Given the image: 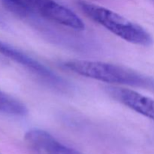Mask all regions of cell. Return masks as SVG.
<instances>
[{
    "mask_svg": "<svg viewBox=\"0 0 154 154\" xmlns=\"http://www.w3.org/2000/svg\"><path fill=\"white\" fill-rule=\"evenodd\" d=\"M65 69L86 78L110 84L147 88L151 80L127 67L108 63L90 60H69L63 63Z\"/></svg>",
    "mask_w": 154,
    "mask_h": 154,
    "instance_id": "1",
    "label": "cell"
},
{
    "mask_svg": "<svg viewBox=\"0 0 154 154\" xmlns=\"http://www.w3.org/2000/svg\"><path fill=\"white\" fill-rule=\"evenodd\" d=\"M79 6L88 17L123 40L140 46L153 45L151 35L139 24L98 5L81 1Z\"/></svg>",
    "mask_w": 154,
    "mask_h": 154,
    "instance_id": "2",
    "label": "cell"
},
{
    "mask_svg": "<svg viewBox=\"0 0 154 154\" xmlns=\"http://www.w3.org/2000/svg\"><path fill=\"white\" fill-rule=\"evenodd\" d=\"M0 54L22 66L50 87L60 91L69 89L67 82L51 69L20 50L2 40H0Z\"/></svg>",
    "mask_w": 154,
    "mask_h": 154,
    "instance_id": "3",
    "label": "cell"
},
{
    "mask_svg": "<svg viewBox=\"0 0 154 154\" xmlns=\"http://www.w3.org/2000/svg\"><path fill=\"white\" fill-rule=\"evenodd\" d=\"M5 7L16 16L29 19L35 16L51 20L60 3L54 0H1Z\"/></svg>",
    "mask_w": 154,
    "mask_h": 154,
    "instance_id": "4",
    "label": "cell"
},
{
    "mask_svg": "<svg viewBox=\"0 0 154 154\" xmlns=\"http://www.w3.org/2000/svg\"><path fill=\"white\" fill-rule=\"evenodd\" d=\"M25 141L32 154H81L42 129L29 130L25 134Z\"/></svg>",
    "mask_w": 154,
    "mask_h": 154,
    "instance_id": "5",
    "label": "cell"
},
{
    "mask_svg": "<svg viewBox=\"0 0 154 154\" xmlns=\"http://www.w3.org/2000/svg\"><path fill=\"white\" fill-rule=\"evenodd\" d=\"M110 93L120 103L154 121V99L125 88H111Z\"/></svg>",
    "mask_w": 154,
    "mask_h": 154,
    "instance_id": "6",
    "label": "cell"
},
{
    "mask_svg": "<svg viewBox=\"0 0 154 154\" xmlns=\"http://www.w3.org/2000/svg\"><path fill=\"white\" fill-rule=\"evenodd\" d=\"M0 113L14 117H25L28 114V109L22 102L0 90Z\"/></svg>",
    "mask_w": 154,
    "mask_h": 154,
    "instance_id": "7",
    "label": "cell"
},
{
    "mask_svg": "<svg viewBox=\"0 0 154 154\" xmlns=\"http://www.w3.org/2000/svg\"><path fill=\"white\" fill-rule=\"evenodd\" d=\"M4 25H5V21L4 20H3L2 16L0 14V26H3Z\"/></svg>",
    "mask_w": 154,
    "mask_h": 154,
    "instance_id": "8",
    "label": "cell"
}]
</instances>
